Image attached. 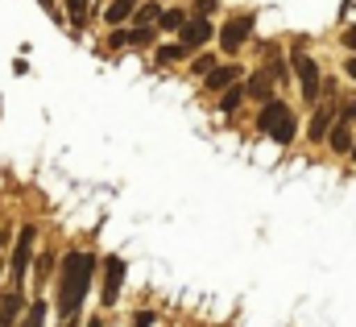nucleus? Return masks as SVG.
I'll use <instances>...</instances> for the list:
<instances>
[{"label": "nucleus", "mask_w": 356, "mask_h": 327, "mask_svg": "<svg viewBox=\"0 0 356 327\" xmlns=\"http://www.w3.org/2000/svg\"><path fill=\"white\" fill-rule=\"evenodd\" d=\"M95 282V257L91 253H67L63 257V278H58V319H75L83 298Z\"/></svg>", "instance_id": "f257e3e1"}, {"label": "nucleus", "mask_w": 356, "mask_h": 327, "mask_svg": "<svg viewBox=\"0 0 356 327\" xmlns=\"http://www.w3.org/2000/svg\"><path fill=\"white\" fill-rule=\"evenodd\" d=\"M257 129L266 133V137H273L277 145H290L294 141V112L286 108V104H277V99H266V108H261V116H257Z\"/></svg>", "instance_id": "f03ea898"}, {"label": "nucleus", "mask_w": 356, "mask_h": 327, "mask_svg": "<svg viewBox=\"0 0 356 327\" xmlns=\"http://www.w3.org/2000/svg\"><path fill=\"white\" fill-rule=\"evenodd\" d=\"M33 241H38V232L25 224L21 232H17V241H13V265H8V282H13V290H21L25 286V278H29V253H33Z\"/></svg>", "instance_id": "7ed1b4c3"}, {"label": "nucleus", "mask_w": 356, "mask_h": 327, "mask_svg": "<svg viewBox=\"0 0 356 327\" xmlns=\"http://www.w3.org/2000/svg\"><path fill=\"white\" fill-rule=\"evenodd\" d=\"M294 75H298V87H302V99L315 104L319 99V67H315V58L302 46L294 50Z\"/></svg>", "instance_id": "20e7f679"}, {"label": "nucleus", "mask_w": 356, "mask_h": 327, "mask_svg": "<svg viewBox=\"0 0 356 327\" xmlns=\"http://www.w3.org/2000/svg\"><path fill=\"white\" fill-rule=\"evenodd\" d=\"M249 33H253V13H245V17H232V21L220 29V46H224V54H236V50L249 42Z\"/></svg>", "instance_id": "39448f33"}, {"label": "nucleus", "mask_w": 356, "mask_h": 327, "mask_svg": "<svg viewBox=\"0 0 356 327\" xmlns=\"http://www.w3.org/2000/svg\"><path fill=\"white\" fill-rule=\"evenodd\" d=\"M120 282H124V261H120V257H104V294H99L104 307H116Z\"/></svg>", "instance_id": "423d86ee"}, {"label": "nucleus", "mask_w": 356, "mask_h": 327, "mask_svg": "<svg viewBox=\"0 0 356 327\" xmlns=\"http://www.w3.org/2000/svg\"><path fill=\"white\" fill-rule=\"evenodd\" d=\"M178 38H182V46H186V50L195 54V50H199V46L207 42V38H211V25H207V17H191V21H186V25L178 29Z\"/></svg>", "instance_id": "0eeeda50"}, {"label": "nucleus", "mask_w": 356, "mask_h": 327, "mask_svg": "<svg viewBox=\"0 0 356 327\" xmlns=\"http://www.w3.org/2000/svg\"><path fill=\"white\" fill-rule=\"evenodd\" d=\"M241 75H245V71L232 67V63H228V67H211V71H207V87H211V91H228L232 83H241Z\"/></svg>", "instance_id": "6e6552de"}, {"label": "nucleus", "mask_w": 356, "mask_h": 327, "mask_svg": "<svg viewBox=\"0 0 356 327\" xmlns=\"http://www.w3.org/2000/svg\"><path fill=\"white\" fill-rule=\"evenodd\" d=\"M154 42V29L149 25H137V29H129V33H112V46L120 50V46H149Z\"/></svg>", "instance_id": "1a4fd4ad"}, {"label": "nucleus", "mask_w": 356, "mask_h": 327, "mask_svg": "<svg viewBox=\"0 0 356 327\" xmlns=\"http://www.w3.org/2000/svg\"><path fill=\"white\" fill-rule=\"evenodd\" d=\"M327 141H332L336 154H353V129H348V120H336L327 129Z\"/></svg>", "instance_id": "9d476101"}, {"label": "nucleus", "mask_w": 356, "mask_h": 327, "mask_svg": "<svg viewBox=\"0 0 356 327\" xmlns=\"http://www.w3.org/2000/svg\"><path fill=\"white\" fill-rule=\"evenodd\" d=\"M332 125H336V108H332V104H323V108L315 112V120H311V141H323Z\"/></svg>", "instance_id": "9b49d317"}, {"label": "nucleus", "mask_w": 356, "mask_h": 327, "mask_svg": "<svg viewBox=\"0 0 356 327\" xmlns=\"http://www.w3.org/2000/svg\"><path fill=\"white\" fill-rule=\"evenodd\" d=\"M273 71H257V75H253V79H249V87H245V91H249V95H253V99H269V91H273Z\"/></svg>", "instance_id": "f8f14e48"}, {"label": "nucleus", "mask_w": 356, "mask_h": 327, "mask_svg": "<svg viewBox=\"0 0 356 327\" xmlns=\"http://www.w3.org/2000/svg\"><path fill=\"white\" fill-rule=\"evenodd\" d=\"M133 13H137V0H112V4H108V13H104V17H108V21H112V25H124V21H129V17H133Z\"/></svg>", "instance_id": "ddd939ff"}, {"label": "nucleus", "mask_w": 356, "mask_h": 327, "mask_svg": "<svg viewBox=\"0 0 356 327\" xmlns=\"http://www.w3.org/2000/svg\"><path fill=\"white\" fill-rule=\"evenodd\" d=\"M241 99H245V87H241V83H232V87L224 91V99H220V108H224V112L232 116V112L241 108Z\"/></svg>", "instance_id": "4468645a"}, {"label": "nucleus", "mask_w": 356, "mask_h": 327, "mask_svg": "<svg viewBox=\"0 0 356 327\" xmlns=\"http://www.w3.org/2000/svg\"><path fill=\"white\" fill-rule=\"evenodd\" d=\"M21 327H46V303H29V315L21 319Z\"/></svg>", "instance_id": "2eb2a0df"}, {"label": "nucleus", "mask_w": 356, "mask_h": 327, "mask_svg": "<svg viewBox=\"0 0 356 327\" xmlns=\"http://www.w3.org/2000/svg\"><path fill=\"white\" fill-rule=\"evenodd\" d=\"M67 13L75 25H88V0H67Z\"/></svg>", "instance_id": "dca6fc26"}, {"label": "nucleus", "mask_w": 356, "mask_h": 327, "mask_svg": "<svg viewBox=\"0 0 356 327\" xmlns=\"http://www.w3.org/2000/svg\"><path fill=\"white\" fill-rule=\"evenodd\" d=\"M182 25H186V13H182V8L162 13V29H182Z\"/></svg>", "instance_id": "f3484780"}, {"label": "nucleus", "mask_w": 356, "mask_h": 327, "mask_svg": "<svg viewBox=\"0 0 356 327\" xmlns=\"http://www.w3.org/2000/svg\"><path fill=\"white\" fill-rule=\"evenodd\" d=\"M182 54H191L182 42H178V46H162V50H158V63H175V58H182Z\"/></svg>", "instance_id": "a211bd4d"}, {"label": "nucleus", "mask_w": 356, "mask_h": 327, "mask_svg": "<svg viewBox=\"0 0 356 327\" xmlns=\"http://www.w3.org/2000/svg\"><path fill=\"white\" fill-rule=\"evenodd\" d=\"M137 25H149V21H158V4H137Z\"/></svg>", "instance_id": "6ab92c4d"}, {"label": "nucleus", "mask_w": 356, "mask_h": 327, "mask_svg": "<svg viewBox=\"0 0 356 327\" xmlns=\"http://www.w3.org/2000/svg\"><path fill=\"white\" fill-rule=\"evenodd\" d=\"M50 269H54V257L46 253V257L38 261V273H33V278H38V282H50Z\"/></svg>", "instance_id": "aec40b11"}, {"label": "nucleus", "mask_w": 356, "mask_h": 327, "mask_svg": "<svg viewBox=\"0 0 356 327\" xmlns=\"http://www.w3.org/2000/svg\"><path fill=\"white\" fill-rule=\"evenodd\" d=\"M211 13H216V0H199L195 4V17H211Z\"/></svg>", "instance_id": "412c9836"}, {"label": "nucleus", "mask_w": 356, "mask_h": 327, "mask_svg": "<svg viewBox=\"0 0 356 327\" xmlns=\"http://www.w3.org/2000/svg\"><path fill=\"white\" fill-rule=\"evenodd\" d=\"M154 324H158L154 311H137V327H154Z\"/></svg>", "instance_id": "4be33fe9"}, {"label": "nucleus", "mask_w": 356, "mask_h": 327, "mask_svg": "<svg viewBox=\"0 0 356 327\" xmlns=\"http://www.w3.org/2000/svg\"><path fill=\"white\" fill-rule=\"evenodd\" d=\"M216 67V58H195V75H207Z\"/></svg>", "instance_id": "5701e85b"}, {"label": "nucleus", "mask_w": 356, "mask_h": 327, "mask_svg": "<svg viewBox=\"0 0 356 327\" xmlns=\"http://www.w3.org/2000/svg\"><path fill=\"white\" fill-rule=\"evenodd\" d=\"M340 120H348V125L356 120V99H348V104H344V112H340Z\"/></svg>", "instance_id": "b1692460"}, {"label": "nucleus", "mask_w": 356, "mask_h": 327, "mask_svg": "<svg viewBox=\"0 0 356 327\" xmlns=\"http://www.w3.org/2000/svg\"><path fill=\"white\" fill-rule=\"evenodd\" d=\"M344 46H348V50H356V25H353V29H344Z\"/></svg>", "instance_id": "393cba45"}, {"label": "nucleus", "mask_w": 356, "mask_h": 327, "mask_svg": "<svg viewBox=\"0 0 356 327\" xmlns=\"http://www.w3.org/2000/svg\"><path fill=\"white\" fill-rule=\"evenodd\" d=\"M348 75H353V79H356V58H353V63H348Z\"/></svg>", "instance_id": "a878e982"}, {"label": "nucleus", "mask_w": 356, "mask_h": 327, "mask_svg": "<svg viewBox=\"0 0 356 327\" xmlns=\"http://www.w3.org/2000/svg\"><path fill=\"white\" fill-rule=\"evenodd\" d=\"M4 245H8V237H4V232H0V253H4Z\"/></svg>", "instance_id": "bb28decb"}, {"label": "nucleus", "mask_w": 356, "mask_h": 327, "mask_svg": "<svg viewBox=\"0 0 356 327\" xmlns=\"http://www.w3.org/2000/svg\"><path fill=\"white\" fill-rule=\"evenodd\" d=\"M88 327H104V324H99V319H91V324H88Z\"/></svg>", "instance_id": "cd10ccee"}, {"label": "nucleus", "mask_w": 356, "mask_h": 327, "mask_svg": "<svg viewBox=\"0 0 356 327\" xmlns=\"http://www.w3.org/2000/svg\"><path fill=\"white\" fill-rule=\"evenodd\" d=\"M42 4H46V8H50V0H42Z\"/></svg>", "instance_id": "c85d7f7f"}, {"label": "nucleus", "mask_w": 356, "mask_h": 327, "mask_svg": "<svg viewBox=\"0 0 356 327\" xmlns=\"http://www.w3.org/2000/svg\"><path fill=\"white\" fill-rule=\"evenodd\" d=\"M63 327H71V319H67V324H63Z\"/></svg>", "instance_id": "c756f323"}, {"label": "nucleus", "mask_w": 356, "mask_h": 327, "mask_svg": "<svg viewBox=\"0 0 356 327\" xmlns=\"http://www.w3.org/2000/svg\"><path fill=\"white\" fill-rule=\"evenodd\" d=\"M353 158H356V145H353Z\"/></svg>", "instance_id": "7c9ffc66"}]
</instances>
